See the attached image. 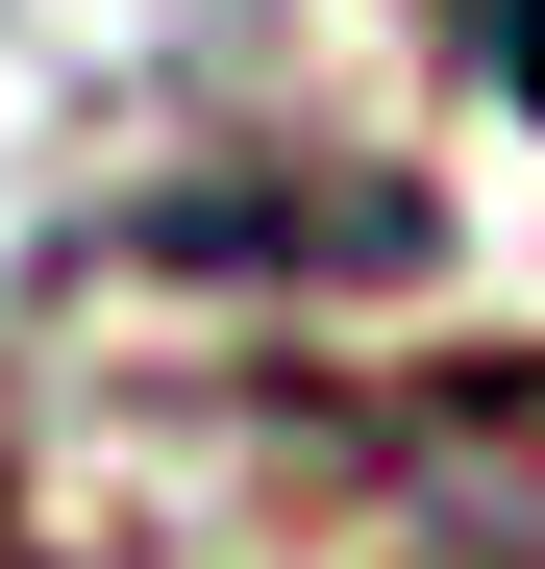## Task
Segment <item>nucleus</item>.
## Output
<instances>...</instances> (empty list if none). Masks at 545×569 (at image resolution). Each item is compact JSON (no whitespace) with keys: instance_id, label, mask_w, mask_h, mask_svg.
<instances>
[{"instance_id":"1","label":"nucleus","mask_w":545,"mask_h":569,"mask_svg":"<svg viewBox=\"0 0 545 569\" xmlns=\"http://www.w3.org/2000/svg\"><path fill=\"white\" fill-rule=\"evenodd\" d=\"M446 26H472V50H496V100L545 124V0H446Z\"/></svg>"}]
</instances>
